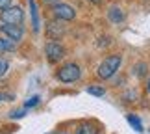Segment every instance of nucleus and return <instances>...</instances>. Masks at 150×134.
I'll return each mask as SVG.
<instances>
[{"label":"nucleus","mask_w":150,"mask_h":134,"mask_svg":"<svg viewBox=\"0 0 150 134\" xmlns=\"http://www.w3.org/2000/svg\"><path fill=\"white\" fill-rule=\"evenodd\" d=\"M0 32L4 34L6 37H9V39H13V41H21L22 36H24V30H22V26H15V24H0Z\"/></svg>","instance_id":"obj_6"},{"label":"nucleus","mask_w":150,"mask_h":134,"mask_svg":"<svg viewBox=\"0 0 150 134\" xmlns=\"http://www.w3.org/2000/svg\"><path fill=\"white\" fill-rule=\"evenodd\" d=\"M135 75H137V77H145V75H146V65H145V63H137V65H135Z\"/></svg>","instance_id":"obj_15"},{"label":"nucleus","mask_w":150,"mask_h":134,"mask_svg":"<svg viewBox=\"0 0 150 134\" xmlns=\"http://www.w3.org/2000/svg\"><path fill=\"white\" fill-rule=\"evenodd\" d=\"M89 2H93V4H98V2H100V0H89Z\"/></svg>","instance_id":"obj_21"},{"label":"nucleus","mask_w":150,"mask_h":134,"mask_svg":"<svg viewBox=\"0 0 150 134\" xmlns=\"http://www.w3.org/2000/svg\"><path fill=\"white\" fill-rule=\"evenodd\" d=\"M76 134H98V127L95 123H82L76 129Z\"/></svg>","instance_id":"obj_10"},{"label":"nucleus","mask_w":150,"mask_h":134,"mask_svg":"<svg viewBox=\"0 0 150 134\" xmlns=\"http://www.w3.org/2000/svg\"><path fill=\"white\" fill-rule=\"evenodd\" d=\"M13 95H8V93H0V101H11Z\"/></svg>","instance_id":"obj_19"},{"label":"nucleus","mask_w":150,"mask_h":134,"mask_svg":"<svg viewBox=\"0 0 150 134\" xmlns=\"http://www.w3.org/2000/svg\"><path fill=\"white\" fill-rule=\"evenodd\" d=\"M8 69H9V63H8V60L0 58V77H4V75L8 73Z\"/></svg>","instance_id":"obj_14"},{"label":"nucleus","mask_w":150,"mask_h":134,"mask_svg":"<svg viewBox=\"0 0 150 134\" xmlns=\"http://www.w3.org/2000/svg\"><path fill=\"white\" fill-rule=\"evenodd\" d=\"M24 115H26V108H24V110H15V112H11V118H13V119L24 118Z\"/></svg>","instance_id":"obj_17"},{"label":"nucleus","mask_w":150,"mask_h":134,"mask_svg":"<svg viewBox=\"0 0 150 134\" xmlns=\"http://www.w3.org/2000/svg\"><path fill=\"white\" fill-rule=\"evenodd\" d=\"M45 54H47V60L50 63H57L59 60H63V56H65V47L57 41H50L47 43L45 47Z\"/></svg>","instance_id":"obj_4"},{"label":"nucleus","mask_w":150,"mask_h":134,"mask_svg":"<svg viewBox=\"0 0 150 134\" xmlns=\"http://www.w3.org/2000/svg\"><path fill=\"white\" fill-rule=\"evenodd\" d=\"M52 13L57 21H72L74 17H76V11H74L72 6L69 4H54V8H52Z\"/></svg>","instance_id":"obj_5"},{"label":"nucleus","mask_w":150,"mask_h":134,"mask_svg":"<svg viewBox=\"0 0 150 134\" xmlns=\"http://www.w3.org/2000/svg\"><path fill=\"white\" fill-rule=\"evenodd\" d=\"M126 119H128V123L134 127L137 132H141V130H143V123H141V119H139V118H135V115H128Z\"/></svg>","instance_id":"obj_12"},{"label":"nucleus","mask_w":150,"mask_h":134,"mask_svg":"<svg viewBox=\"0 0 150 134\" xmlns=\"http://www.w3.org/2000/svg\"><path fill=\"white\" fill-rule=\"evenodd\" d=\"M15 47H17V43L13 39L6 37V36L0 37V52H11V50H15Z\"/></svg>","instance_id":"obj_11"},{"label":"nucleus","mask_w":150,"mask_h":134,"mask_svg":"<svg viewBox=\"0 0 150 134\" xmlns=\"http://www.w3.org/2000/svg\"><path fill=\"white\" fill-rule=\"evenodd\" d=\"M63 34H65V26H63L61 22L50 21L48 24H47V36H48L50 39H59Z\"/></svg>","instance_id":"obj_7"},{"label":"nucleus","mask_w":150,"mask_h":134,"mask_svg":"<svg viewBox=\"0 0 150 134\" xmlns=\"http://www.w3.org/2000/svg\"><path fill=\"white\" fill-rule=\"evenodd\" d=\"M22 21H24V11L19 6H9V8L2 9V13H0V22H4V24L22 26Z\"/></svg>","instance_id":"obj_2"},{"label":"nucleus","mask_w":150,"mask_h":134,"mask_svg":"<svg viewBox=\"0 0 150 134\" xmlns=\"http://www.w3.org/2000/svg\"><path fill=\"white\" fill-rule=\"evenodd\" d=\"M35 104H39V97H30L24 102V108H32V106H35Z\"/></svg>","instance_id":"obj_16"},{"label":"nucleus","mask_w":150,"mask_h":134,"mask_svg":"<svg viewBox=\"0 0 150 134\" xmlns=\"http://www.w3.org/2000/svg\"><path fill=\"white\" fill-rule=\"evenodd\" d=\"M11 6V0H0V11L6 9V8H9Z\"/></svg>","instance_id":"obj_18"},{"label":"nucleus","mask_w":150,"mask_h":134,"mask_svg":"<svg viewBox=\"0 0 150 134\" xmlns=\"http://www.w3.org/2000/svg\"><path fill=\"white\" fill-rule=\"evenodd\" d=\"M146 88H148V91H150V78H148V84H146Z\"/></svg>","instance_id":"obj_22"},{"label":"nucleus","mask_w":150,"mask_h":134,"mask_svg":"<svg viewBox=\"0 0 150 134\" xmlns=\"http://www.w3.org/2000/svg\"><path fill=\"white\" fill-rule=\"evenodd\" d=\"M28 6H30V13H32V28L33 32L39 30V11L35 6V0H28Z\"/></svg>","instance_id":"obj_8"},{"label":"nucleus","mask_w":150,"mask_h":134,"mask_svg":"<svg viewBox=\"0 0 150 134\" xmlns=\"http://www.w3.org/2000/svg\"><path fill=\"white\" fill-rule=\"evenodd\" d=\"M45 2H48V4H57V0H45Z\"/></svg>","instance_id":"obj_20"},{"label":"nucleus","mask_w":150,"mask_h":134,"mask_svg":"<svg viewBox=\"0 0 150 134\" xmlns=\"http://www.w3.org/2000/svg\"><path fill=\"white\" fill-rule=\"evenodd\" d=\"M87 93H89V95H95V97H104V95H106V90L100 88V86H89Z\"/></svg>","instance_id":"obj_13"},{"label":"nucleus","mask_w":150,"mask_h":134,"mask_svg":"<svg viewBox=\"0 0 150 134\" xmlns=\"http://www.w3.org/2000/svg\"><path fill=\"white\" fill-rule=\"evenodd\" d=\"M108 19L111 21V22H115V24H120V22L124 21V13H122V9H120V8H115V6H113V8L108 11Z\"/></svg>","instance_id":"obj_9"},{"label":"nucleus","mask_w":150,"mask_h":134,"mask_svg":"<svg viewBox=\"0 0 150 134\" xmlns=\"http://www.w3.org/2000/svg\"><path fill=\"white\" fill-rule=\"evenodd\" d=\"M120 62H122V58H120L119 54L108 56L106 60H102V63L98 65V69H96V75H98V78H102V80H108V78H111L113 75L119 71V67H120Z\"/></svg>","instance_id":"obj_1"},{"label":"nucleus","mask_w":150,"mask_h":134,"mask_svg":"<svg viewBox=\"0 0 150 134\" xmlns=\"http://www.w3.org/2000/svg\"><path fill=\"white\" fill-rule=\"evenodd\" d=\"M56 77L63 84H71V82H76V80L82 77V69H80L76 63H67V65H63L59 71L56 73Z\"/></svg>","instance_id":"obj_3"}]
</instances>
